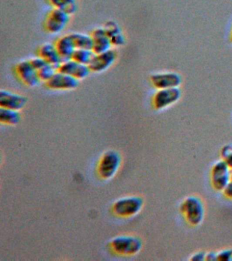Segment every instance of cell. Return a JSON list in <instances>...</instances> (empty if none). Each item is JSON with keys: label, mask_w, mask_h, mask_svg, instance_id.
Here are the masks:
<instances>
[{"label": "cell", "mask_w": 232, "mask_h": 261, "mask_svg": "<svg viewBox=\"0 0 232 261\" xmlns=\"http://www.w3.org/2000/svg\"><path fill=\"white\" fill-rule=\"evenodd\" d=\"M180 211L187 223L191 226L199 225L205 216V207L200 198L189 196L182 201Z\"/></svg>", "instance_id": "6da1fadb"}, {"label": "cell", "mask_w": 232, "mask_h": 261, "mask_svg": "<svg viewBox=\"0 0 232 261\" xmlns=\"http://www.w3.org/2000/svg\"><path fill=\"white\" fill-rule=\"evenodd\" d=\"M70 15L62 10L53 8L46 14L44 20V29L50 34H58L68 26Z\"/></svg>", "instance_id": "7a4b0ae2"}, {"label": "cell", "mask_w": 232, "mask_h": 261, "mask_svg": "<svg viewBox=\"0 0 232 261\" xmlns=\"http://www.w3.org/2000/svg\"><path fill=\"white\" fill-rule=\"evenodd\" d=\"M211 181L213 189L219 192H223L231 181V169L222 159L213 165L211 172Z\"/></svg>", "instance_id": "3957f363"}, {"label": "cell", "mask_w": 232, "mask_h": 261, "mask_svg": "<svg viewBox=\"0 0 232 261\" xmlns=\"http://www.w3.org/2000/svg\"><path fill=\"white\" fill-rule=\"evenodd\" d=\"M111 246L114 252L121 255L137 254L142 249V242L135 236H121L111 242Z\"/></svg>", "instance_id": "277c9868"}, {"label": "cell", "mask_w": 232, "mask_h": 261, "mask_svg": "<svg viewBox=\"0 0 232 261\" xmlns=\"http://www.w3.org/2000/svg\"><path fill=\"white\" fill-rule=\"evenodd\" d=\"M143 203V199L140 197L123 198L116 202L113 206L114 212L121 217H130L141 210Z\"/></svg>", "instance_id": "5b68a950"}, {"label": "cell", "mask_w": 232, "mask_h": 261, "mask_svg": "<svg viewBox=\"0 0 232 261\" xmlns=\"http://www.w3.org/2000/svg\"><path fill=\"white\" fill-rule=\"evenodd\" d=\"M15 72L19 81L28 87H35L41 82L37 70L30 60L22 61L17 63L15 67Z\"/></svg>", "instance_id": "8992f818"}, {"label": "cell", "mask_w": 232, "mask_h": 261, "mask_svg": "<svg viewBox=\"0 0 232 261\" xmlns=\"http://www.w3.org/2000/svg\"><path fill=\"white\" fill-rule=\"evenodd\" d=\"M181 96V91L178 87L158 90L152 97V107L157 110L165 109L178 101Z\"/></svg>", "instance_id": "52a82bcc"}, {"label": "cell", "mask_w": 232, "mask_h": 261, "mask_svg": "<svg viewBox=\"0 0 232 261\" xmlns=\"http://www.w3.org/2000/svg\"><path fill=\"white\" fill-rule=\"evenodd\" d=\"M44 85L48 89L54 91H69L79 87V80L58 71Z\"/></svg>", "instance_id": "ba28073f"}, {"label": "cell", "mask_w": 232, "mask_h": 261, "mask_svg": "<svg viewBox=\"0 0 232 261\" xmlns=\"http://www.w3.org/2000/svg\"><path fill=\"white\" fill-rule=\"evenodd\" d=\"M120 162L121 158L117 152L110 151L105 153L99 163V175L105 179L111 178L117 173Z\"/></svg>", "instance_id": "9c48e42d"}, {"label": "cell", "mask_w": 232, "mask_h": 261, "mask_svg": "<svg viewBox=\"0 0 232 261\" xmlns=\"http://www.w3.org/2000/svg\"><path fill=\"white\" fill-rule=\"evenodd\" d=\"M117 53L116 50L111 49L107 52L95 54L89 65L91 71L95 73L102 72L110 68L117 59Z\"/></svg>", "instance_id": "30bf717a"}, {"label": "cell", "mask_w": 232, "mask_h": 261, "mask_svg": "<svg viewBox=\"0 0 232 261\" xmlns=\"http://www.w3.org/2000/svg\"><path fill=\"white\" fill-rule=\"evenodd\" d=\"M150 81L158 90L178 87L182 83L181 75L174 72L156 73L150 76Z\"/></svg>", "instance_id": "8fae6325"}, {"label": "cell", "mask_w": 232, "mask_h": 261, "mask_svg": "<svg viewBox=\"0 0 232 261\" xmlns=\"http://www.w3.org/2000/svg\"><path fill=\"white\" fill-rule=\"evenodd\" d=\"M58 71L70 75L79 81L86 79L91 72L89 65L81 64L72 59L63 61Z\"/></svg>", "instance_id": "7c38bea8"}, {"label": "cell", "mask_w": 232, "mask_h": 261, "mask_svg": "<svg viewBox=\"0 0 232 261\" xmlns=\"http://www.w3.org/2000/svg\"><path fill=\"white\" fill-rule=\"evenodd\" d=\"M28 99L25 96L13 93L7 90L0 91V107L19 111L27 104Z\"/></svg>", "instance_id": "4fadbf2b"}, {"label": "cell", "mask_w": 232, "mask_h": 261, "mask_svg": "<svg viewBox=\"0 0 232 261\" xmlns=\"http://www.w3.org/2000/svg\"><path fill=\"white\" fill-rule=\"evenodd\" d=\"M91 36L93 41L92 50L95 54H99L111 50L113 45L104 28L95 29L91 32Z\"/></svg>", "instance_id": "5bb4252c"}, {"label": "cell", "mask_w": 232, "mask_h": 261, "mask_svg": "<svg viewBox=\"0 0 232 261\" xmlns=\"http://www.w3.org/2000/svg\"><path fill=\"white\" fill-rule=\"evenodd\" d=\"M38 56L41 57L46 62L54 65L56 68H58L63 62L62 57L59 54L55 44L46 43L42 45L38 49Z\"/></svg>", "instance_id": "9a60e30c"}, {"label": "cell", "mask_w": 232, "mask_h": 261, "mask_svg": "<svg viewBox=\"0 0 232 261\" xmlns=\"http://www.w3.org/2000/svg\"><path fill=\"white\" fill-rule=\"evenodd\" d=\"M55 45L63 61L72 59L73 54L76 50L70 34L60 37L55 43Z\"/></svg>", "instance_id": "2e32d148"}, {"label": "cell", "mask_w": 232, "mask_h": 261, "mask_svg": "<svg viewBox=\"0 0 232 261\" xmlns=\"http://www.w3.org/2000/svg\"><path fill=\"white\" fill-rule=\"evenodd\" d=\"M46 1L53 8L62 10L70 14V16L76 13L78 10L77 0H46Z\"/></svg>", "instance_id": "e0dca14e"}, {"label": "cell", "mask_w": 232, "mask_h": 261, "mask_svg": "<svg viewBox=\"0 0 232 261\" xmlns=\"http://www.w3.org/2000/svg\"><path fill=\"white\" fill-rule=\"evenodd\" d=\"M21 114L18 110L0 108V121L2 123L15 125L21 120Z\"/></svg>", "instance_id": "ac0fdd59"}, {"label": "cell", "mask_w": 232, "mask_h": 261, "mask_svg": "<svg viewBox=\"0 0 232 261\" xmlns=\"http://www.w3.org/2000/svg\"><path fill=\"white\" fill-rule=\"evenodd\" d=\"M76 49H92L93 41L91 35L74 33L71 34Z\"/></svg>", "instance_id": "d6986e66"}, {"label": "cell", "mask_w": 232, "mask_h": 261, "mask_svg": "<svg viewBox=\"0 0 232 261\" xmlns=\"http://www.w3.org/2000/svg\"><path fill=\"white\" fill-rule=\"evenodd\" d=\"M92 49H76L72 55V59L81 64L89 65L94 57Z\"/></svg>", "instance_id": "ffe728a7"}, {"label": "cell", "mask_w": 232, "mask_h": 261, "mask_svg": "<svg viewBox=\"0 0 232 261\" xmlns=\"http://www.w3.org/2000/svg\"><path fill=\"white\" fill-rule=\"evenodd\" d=\"M57 71H58V68H56L54 65L47 63L38 71V76L41 82L46 83L56 74Z\"/></svg>", "instance_id": "44dd1931"}, {"label": "cell", "mask_w": 232, "mask_h": 261, "mask_svg": "<svg viewBox=\"0 0 232 261\" xmlns=\"http://www.w3.org/2000/svg\"><path fill=\"white\" fill-rule=\"evenodd\" d=\"M104 29H105L110 38L122 33L121 29L119 24L113 20H109V21L106 22L105 25H104Z\"/></svg>", "instance_id": "7402d4cb"}, {"label": "cell", "mask_w": 232, "mask_h": 261, "mask_svg": "<svg viewBox=\"0 0 232 261\" xmlns=\"http://www.w3.org/2000/svg\"><path fill=\"white\" fill-rule=\"evenodd\" d=\"M222 160L225 161L226 164L232 169V146L226 145L221 150Z\"/></svg>", "instance_id": "603a6c76"}, {"label": "cell", "mask_w": 232, "mask_h": 261, "mask_svg": "<svg viewBox=\"0 0 232 261\" xmlns=\"http://www.w3.org/2000/svg\"><path fill=\"white\" fill-rule=\"evenodd\" d=\"M111 39V44L113 46L119 47L123 46L125 44L126 39L123 32L121 34L116 35V36L112 37Z\"/></svg>", "instance_id": "cb8c5ba5"}, {"label": "cell", "mask_w": 232, "mask_h": 261, "mask_svg": "<svg viewBox=\"0 0 232 261\" xmlns=\"http://www.w3.org/2000/svg\"><path fill=\"white\" fill-rule=\"evenodd\" d=\"M217 260L232 261V249H225L218 252Z\"/></svg>", "instance_id": "d4e9b609"}, {"label": "cell", "mask_w": 232, "mask_h": 261, "mask_svg": "<svg viewBox=\"0 0 232 261\" xmlns=\"http://www.w3.org/2000/svg\"><path fill=\"white\" fill-rule=\"evenodd\" d=\"M30 61L32 65H33V67L37 71L48 63L45 60H44L43 59L39 56L34 57V58L30 59Z\"/></svg>", "instance_id": "484cf974"}, {"label": "cell", "mask_w": 232, "mask_h": 261, "mask_svg": "<svg viewBox=\"0 0 232 261\" xmlns=\"http://www.w3.org/2000/svg\"><path fill=\"white\" fill-rule=\"evenodd\" d=\"M205 256H207V253L198 252L193 254L191 257L190 260L194 261L205 260Z\"/></svg>", "instance_id": "4316f807"}, {"label": "cell", "mask_w": 232, "mask_h": 261, "mask_svg": "<svg viewBox=\"0 0 232 261\" xmlns=\"http://www.w3.org/2000/svg\"><path fill=\"white\" fill-rule=\"evenodd\" d=\"M223 193L226 197L232 200V180L228 184L227 187L223 190Z\"/></svg>", "instance_id": "83f0119b"}, {"label": "cell", "mask_w": 232, "mask_h": 261, "mask_svg": "<svg viewBox=\"0 0 232 261\" xmlns=\"http://www.w3.org/2000/svg\"><path fill=\"white\" fill-rule=\"evenodd\" d=\"M205 260H217V253L215 252L207 253V256H205Z\"/></svg>", "instance_id": "f1b7e54d"}, {"label": "cell", "mask_w": 232, "mask_h": 261, "mask_svg": "<svg viewBox=\"0 0 232 261\" xmlns=\"http://www.w3.org/2000/svg\"><path fill=\"white\" fill-rule=\"evenodd\" d=\"M230 38H231V41L232 42V30H231V37H230Z\"/></svg>", "instance_id": "f546056e"}, {"label": "cell", "mask_w": 232, "mask_h": 261, "mask_svg": "<svg viewBox=\"0 0 232 261\" xmlns=\"http://www.w3.org/2000/svg\"><path fill=\"white\" fill-rule=\"evenodd\" d=\"M231 180H232V169H231Z\"/></svg>", "instance_id": "4dcf8cb0"}]
</instances>
